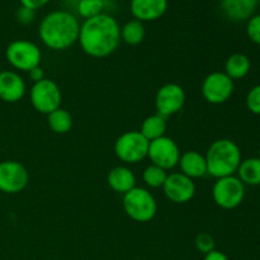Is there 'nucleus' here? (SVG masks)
<instances>
[{
    "label": "nucleus",
    "instance_id": "6e6552de",
    "mask_svg": "<svg viewBox=\"0 0 260 260\" xmlns=\"http://www.w3.org/2000/svg\"><path fill=\"white\" fill-rule=\"evenodd\" d=\"M29 99L36 111L42 114H50L51 112L60 108L62 95L55 81L43 79L38 83H33L29 90Z\"/></svg>",
    "mask_w": 260,
    "mask_h": 260
},
{
    "label": "nucleus",
    "instance_id": "0eeeda50",
    "mask_svg": "<svg viewBox=\"0 0 260 260\" xmlns=\"http://www.w3.org/2000/svg\"><path fill=\"white\" fill-rule=\"evenodd\" d=\"M212 197L216 205L223 210H234L243 203L245 185L236 175L216 179L212 188Z\"/></svg>",
    "mask_w": 260,
    "mask_h": 260
},
{
    "label": "nucleus",
    "instance_id": "1a4fd4ad",
    "mask_svg": "<svg viewBox=\"0 0 260 260\" xmlns=\"http://www.w3.org/2000/svg\"><path fill=\"white\" fill-rule=\"evenodd\" d=\"M180 150L177 142L168 136L159 137V139L150 141L147 157L151 164L160 167L164 170L174 169L178 167L180 159Z\"/></svg>",
    "mask_w": 260,
    "mask_h": 260
},
{
    "label": "nucleus",
    "instance_id": "4be33fe9",
    "mask_svg": "<svg viewBox=\"0 0 260 260\" xmlns=\"http://www.w3.org/2000/svg\"><path fill=\"white\" fill-rule=\"evenodd\" d=\"M146 29L144 23L137 19H131L121 27V41L129 46H137L144 42Z\"/></svg>",
    "mask_w": 260,
    "mask_h": 260
},
{
    "label": "nucleus",
    "instance_id": "f3484780",
    "mask_svg": "<svg viewBox=\"0 0 260 260\" xmlns=\"http://www.w3.org/2000/svg\"><path fill=\"white\" fill-rule=\"evenodd\" d=\"M178 167L180 168V173L187 175L190 179H197L207 175V164L206 157L198 151H185L180 155Z\"/></svg>",
    "mask_w": 260,
    "mask_h": 260
},
{
    "label": "nucleus",
    "instance_id": "a878e982",
    "mask_svg": "<svg viewBox=\"0 0 260 260\" xmlns=\"http://www.w3.org/2000/svg\"><path fill=\"white\" fill-rule=\"evenodd\" d=\"M196 248L198 251H201L202 254H208L212 250H215V239L207 233H200L196 236Z\"/></svg>",
    "mask_w": 260,
    "mask_h": 260
},
{
    "label": "nucleus",
    "instance_id": "cd10ccee",
    "mask_svg": "<svg viewBox=\"0 0 260 260\" xmlns=\"http://www.w3.org/2000/svg\"><path fill=\"white\" fill-rule=\"evenodd\" d=\"M245 103L246 108H248L251 113L260 116V84L253 86V88L249 90L245 99Z\"/></svg>",
    "mask_w": 260,
    "mask_h": 260
},
{
    "label": "nucleus",
    "instance_id": "bb28decb",
    "mask_svg": "<svg viewBox=\"0 0 260 260\" xmlns=\"http://www.w3.org/2000/svg\"><path fill=\"white\" fill-rule=\"evenodd\" d=\"M246 35L255 45H260V14H254L246 22Z\"/></svg>",
    "mask_w": 260,
    "mask_h": 260
},
{
    "label": "nucleus",
    "instance_id": "9d476101",
    "mask_svg": "<svg viewBox=\"0 0 260 260\" xmlns=\"http://www.w3.org/2000/svg\"><path fill=\"white\" fill-rule=\"evenodd\" d=\"M234 88V80H231L223 71H213L202 81L201 91L208 103L222 104L231 98Z\"/></svg>",
    "mask_w": 260,
    "mask_h": 260
},
{
    "label": "nucleus",
    "instance_id": "2eb2a0df",
    "mask_svg": "<svg viewBox=\"0 0 260 260\" xmlns=\"http://www.w3.org/2000/svg\"><path fill=\"white\" fill-rule=\"evenodd\" d=\"M168 5V0H131L129 10L134 19L142 23L154 22L167 13Z\"/></svg>",
    "mask_w": 260,
    "mask_h": 260
},
{
    "label": "nucleus",
    "instance_id": "f257e3e1",
    "mask_svg": "<svg viewBox=\"0 0 260 260\" xmlns=\"http://www.w3.org/2000/svg\"><path fill=\"white\" fill-rule=\"evenodd\" d=\"M79 45L84 53L94 58L112 55L121 42V27L111 14H99L80 24Z\"/></svg>",
    "mask_w": 260,
    "mask_h": 260
},
{
    "label": "nucleus",
    "instance_id": "423d86ee",
    "mask_svg": "<svg viewBox=\"0 0 260 260\" xmlns=\"http://www.w3.org/2000/svg\"><path fill=\"white\" fill-rule=\"evenodd\" d=\"M150 141L140 131L122 134L114 144V154L124 164H137L147 157Z\"/></svg>",
    "mask_w": 260,
    "mask_h": 260
},
{
    "label": "nucleus",
    "instance_id": "5701e85b",
    "mask_svg": "<svg viewBox=\"0 0 260 260\" xmlns=\"http://www.w3.org/2000/svg\"><path fill=\"white\" fill-rule=\"evenodd\" d=\"M48 127L57 135H65L73 128V116L66 109L57 108L47 114Z\"/></svg>",
    "mask_w": 260,
    "mask_h": 260
},
{
    "label": "nucleus",
    "instance_id": "aec40b11",
    "mask_svg": "<svg viewBox=\"0 0 260 260\" xmlns=\"http://www.w3.org/2000/svg\"><path fill=\"white\" fill-rule=\"evenodd\" d=\"M236 174L244 185H260V157L254 156L241 160Z\"/></svg>",
    "mask_w": 260,
    "mask_h": 260
},
{
    "label": "nucleus",
    "instance_id": "f8f14e48",
    "mask_svg": "<svg viewBox=\"0 0 260 260\" xmlns=\"http://www.w3.org/2000/svg\"><path fill=\"white\" fill-rule=\"evenodd\" d=\"M185 103V91L180 85L175 83H169L159 88L155 95V107L160 116H174L182 111Z\"/></svg>",
    "mask_w": 260,
    "mask_h": 260
},
{
    "label": "nucleus",
    "instance_id": "2f4dec72",
    "mask_svg": "<svg viewBox=\"0 0 260 260\" xmlns=\"http://www.w3.org/2000/svg\"><path fill=\"white\" fill-rule=\"evenodd\" d=\"M203 260H229V258L225 253H222V251H218L215 249V250H212L211 253L206 254L205 259Z\"/></svg>",
    "mask_w": 260,
    "mask_h": 260
},
{
    "label": "nucleus",
    "instance_id": "6ab92c4d",
    "mask_svg": "<svg viewBox=\"0 0 260 260\" xmlns=\"http://www.w3.org/2000/svg\"><path fill=\"white\" fill-rule=\"evenodd\" d=\"M251 62L249 57L244 53H233L225 62V71L223 73L231 80H241L250 73Z\"/></svg>",
    "mask_w": 260,
    "mask_h": 260
},
{
    "label": "nucleus",
    "instance_id": "7c9ffc66",
    "mask_svg": "<svg viewBox=\"0 0 260 260\" xmlns=\"http://www.w3.org/2000/svg\"><path fill=\"white\" fill-rule=\"evenodd\" d=\"M28 75H29L30 80H32L33 83H38V81L46 79L45 71H43V69L41 68V66H36V68H33L32 70L28 71Z\"/></svg>",
    "mask_w": 260,
    "mask_h": 260
},
{
    "label": "nucleus",
    "instance_id": "c85d7f7f",
    "mask_svg": "<svg viewBox=\"0 0 260 260\" xmlns=\"http://www.w3.org/2000/svg\"><path fill=\"white\" fill-rule=\"evenodd\" d=\"M15 18H17L18 23H20L23 25L32 24L35 22L36 10H32L29 8H25L20 5L17 12H15Z\"/></svg>",
    "mask_w": 260,
    "mask_h": 260
},
{
    "label": "nucleus",
    "instance_id": "b1692460",
    "mask_svg": "<svg viewBox=\"0 0 260 260\" xmlns=\"http://www.w3.org/2000/svg\"><path fill=\"white\" fill-rule=\"evenodd\" d=\"M106 9V0H79L76 3V13L85 19L103 14Z\"/></svg>",
    "mask_w": 260,
    "mask_h": 260
},
{
    "label": "nucleus",
    "instance_id": "72a5a7b5",
    "mask_svg": "<svg viewBox=\"0 0 260 260\" xmlns=\"http://www.w3.org/2000/svg\"><path fill=\"white\" fill-rule=\"evenodd\" d=\"M259 230H260V225H259Z\"/></svg>",
    "mask_w": 260,
    "mask_h": 260
},
{
    "label": "nucleus",
    "instance_id": "a211bd4d",
    "mask_svg": "<svg viewBox=\"0 0 260 260\" xmlns=\"http://www.w3.org/2000/svg\"><path fill=\"white\" fill-rule=\"evenodd\" d=\"M107 182L112 190L119 194H126L127 192L136 187V177L134 172L124 165H118L109 170Z\"/></svg>",
    "mask_w": 260,
    "mask_h": 260
},
{
    "label": "nucleus",
    "instance_id": "393cba45",
    "mask_svg": "<svg viewBox=\"0 0 260 260\" xmlns=\"http://www.w3.org/2000/svg\"><path fill=\"white\" fill-rule=\"evenodd\" d=\"M168 178L167 170L161 169L160 167L151 164L144 170L142 173V179H144L145 184L150 188H162L165 180Z\"/></svg>",
    "mask_w": 260,
    "mask_h": 260
},
{
    "label": "nucleus",
    "instance_id": "9b49d317",
    "mask_svg": "<svg viewBox=\"0 0 260 260\" xmlns=\"http://www.w3.org/2000/svg\"><path fill=\"white\" fill-rule=\"evenodd\" d=\"M29 182V174L25 167L15 160L0 162V192L17 194L22 192Z\"/></svg>",
    "mask_w": 260,
    "mask_h": 260
},
{
    "label": "nucleus",
    "instance_id": "f03ea898",
    "mask_svg": "<svg viewBox=\"0 0 260 260\" xmlns=\"http://www.w3.org/2000/svg\"><path fill=\"white\" fill-rule=\"evenodd\" d=\"M80 23L69 10L58 9L45 15L38 27V36L43 45L53 51H63L79 40Z\"/></svg>",
    "mask_w": 260,
    "mask_h": 260
},
{
    "label": "nucleus",
    "instance_id": "20e7f679",
    "mask_svg": "<svg viewBox=\"0 0 260 260\" xmlns=\"http://www.w3.org/2000/svg\"><path fill=\"white\" fill-rule=\"evenodd\" d=\"M123 210L136 222H150L157 213V202L146 188L135 187L123 194Z\"/></svg>",
    "mask_w": 260,
    "mask_h": 260
},
{
    "label": "nucleus",
    "instance_id": "7ed1b4c3",
    "mask_svg": "<svg viewBox=\"0 0 260 260\" xmlns=\"http://www.w3.org/2000/svg\"><path fill=\"white\" fill-rule=\"evenodd\" d=\"M207 174L215 179L235 175L241 160V150L230 139H218L211 144L205 155Z\"/></svg>",
    "mask_w": 260,
    "mask_h": 260
},
{
    "label": "nucleus",
    "instance_id": "4468645a",
    "mask_svg": "<svg viewBox=\"0 0 260 260\" xmlns=\"http://www.w3.org/2000/svg\"><path fill=\"white\" fill-rule=\"evenodd\" d=\"M25 95V83L17 71H0V99L5 103H17Z\"/></svg>",
    "mask_w": 260,
    "mask_h": 260
},
{
    "label": "nucleus",
    "instance_id": "473e14b6",
    "mask_svg": "<svg viewBox=\"0 0 260 260\" xmlns=\"http://www.w3.org/2000/svg\"><path fill=\"white\" fill-rule=\"evenodd\" d=\"M259 157H260V147H259Z\"/></svg>",
    "mask_w": 260,
    "mask_h": 260
},
{
    "label": "nucleus",
    "instance_id": "dca6fc26",
    "mask_svg": "<svg viewBox=\"0 0 260 260\" xmlns=\"http://www.w3.org/2000/svg\"><path fill=\"white\" fill-rule=\"evenodd\" d=\"M260 0H221L223 17L231 22H244L253 17Z\"/></svg>",
    "mask_w": 260,
    "mask_h": 260
},
{
    "label": "nucleus",
    "instance_id": "c756f323",
    "mask_svg": "<svg viewBox=\"0 0 260 260\" xmlns=\"http://www.w3.org/2000/svg\"><path fill=\"white\" fill-rule=\"evenodd\" d=\"M19 3L22 7L29 8L32 10H38L46 7L50 3V0H19Z\"/></svg>",
    "mask_w": 260,
    "mask_h": 260
},
{
    "label": "nucleus",
    "instance_id": "39448f33",
    "mask_svg": "<svg viewBox=\"0 0 260 260\" xmlns=\"http://www.w3.org/2000/svg\"><path fill=\"white\" fill-rule=\"evenodd\" d=\"M5 56L13 69L28 73L36 66H40L42 53L35 42L28 40H15L8 45Z\"/></svg>",
    "mask_w": 260,
    "mask_h": 260
},
{
    "label": "nucleus",
    "instance_id": "412c9836",
    "mask_svg": "<svg viewBox=\"0 0 260 260\" xmlns=\"http://www.w3.org/2000/svg\"><path fill=\"white\" fill-rule=\"evenodd\" d=\"M167 128V118L156 113L152 114V116L146 117V118L144 119L140 132H141L142 136H144L147 141H154V140L159 139V137L165 136Z\"/></svg>",
    "mask_w": 260,
    "mask_h": 260
},
{
    "label": "nucleus",
    "instance_id": "ddd939ff",
    "mask_svg": "<svg viewBox=\"0 0 260 260\" xmlns=\"http://www.w3.org/2000/svg\"><path fill=\"white\" fill-rule=\"evenodd\" d=\"M164 194L173 203H187L194 197L196 184L193 179L182 173H170L162 185Z\"/></svg>",
    "mask_w": 260,
    "mask_h": 260
}]
</instances>
